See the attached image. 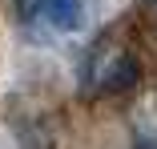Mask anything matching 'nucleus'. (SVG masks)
Listing matches in <instances>:
<instances>
[{
  "label": "nucleus",
  "mask_w": 157,
  "mask_h": 149,
  "mask_svg": "<svg viewBox=\"0 0 157 149\" xmlns=\"http://www.w3.org/2000/svg\"><path fill=\"white\" fill-rule=\"evenodd\" d=\"M16 4H20V8H28V0H16Z\"/></svg>",
  "instance_id": "5"
},
{
  "label": "nucleus",
  "mask_w": 157,
  "mask_h": 149,
  "mask_svg": "<svg viewBox=\"0 0 157 149\" xmlns=\"http://www.w3.org/2000/svg\"><path fill=\"white\" fill-rule=\"evenodd\" d=\"M141 77L137 61H133V52L129 48H121V44H93L89 52V61H85V85L89 89H97V93H125V89H133Z\"/></svg>",
  "instance_id": "1"
},
{
  "label": "nucleus",
  "mask_w": 157,
  "mask_h": 149,
  "mask_svg": "<svg viewBox=\"0 0 157 149\" xmlns=\"http://www.w3.org/2000/svg\"><path fill=\"white\" fill-rule=\"evenodd\" d=\"M141 12H145L153 24H157V0H141Z\"/></svg>",
  "instance_id": "3"
},
{
  "label": "nucleus",
  "mask_w": 157,
  "mask_h": 149,
  "mask_svg": "<svg viewBox=\"0 0 157 149\" xmlns=\"http://www.w3.org/2000/svg\"><path fill=\"white\" fill-rule=\"evenodd\" d=\"M36 12L52 28H60V32H73V28H81V20H85V4L81 0H40Z\"/></svg>",
  "instance_id": "2"
},
{
  "label": "nucleus",
  "mask_w": 157,
  "mask_h": 149,
  "mask_svg": "<svg viewBox=\"0 0 157 149\" xmlns=\"http://www.w3.org/2000/svg\"><path fill=\"white\" fill-rule=\"evenodd\" d=\"M137 149H157V145H149V141H145V145H137Z\"/></svg>",
  "instance_id": "4"
}]
</instances>
